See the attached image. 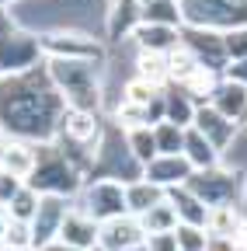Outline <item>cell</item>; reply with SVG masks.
<instances>
[{"label": "cell", "mask_w": 247, "mask_h": 251, "mask_svg": "<svg viewBox=\"0 0 247 251\" xmlns=\"http://www.w3.org/2000/svg\"><path fill=\"white\" fill-rule=\"evenodd\" d=\"M98 230H101L98 220H90L84 209L70 206V213L63 220V227H59L56 241H63L67 248H77V251H94L98 248Z\"/></svg>", "instance_id": "16"}, {"label": "cell", "mask_w": 247, "mask_h": 251, "mask_svg": "<svg viewBox=\"0 0 247 251\" xmlns=\"http://www.w3.org/2000/svg\"><path fill=\"white\" fill-rule=\"evenodd\" d=\"M184 161L192 164V171H209V168H216V164H223V153L216 150L199 129H188L184 133Z\"/></svg>", "instance_id": "21"}, {"label": "cell", "mask_w": 247, "mask_h": 251, "mask_svg": "<svg viewBox=\"0 0 247 251\" xmlns=\"http://www.w3.org/2000/svg\"><path fill=\"white\" fill-rule=\"evenodd\" d=\"M4 251H18V248H35V237H32V224H21V220H11L7 216V227H4V237H0Z\"/></svg>", "instance_id": "32"}, {"label": "cell", "mask_w": 247, "mask_h": 251, "mask_svg": "<svg viewBox=\"0 0 247 251\" xmlns=\"http://www.w3.org/2000/svg\"><path fill=\"white\" fill-rule=\"evenodd\" d=\"M195 108H199V101L184 87H174V84L164 87V122H174V126H181V129H192Z\"/></svg>", "instance_id": "20"}, {"label": "cell", "mask_w": 247, "mask_h": 251, "mask_svg": "<svg viewBox=\"0 0 247 251\" xmlns=\"http://www.w3.org/2000/svg\"><path fill=\"white\" fill-rule=\"evenodd\" d=\"M184 133H188V129H181V126H174V122H160V126H153L157 157H160V153H167V157L181 153V150H184Z\"/></svg>", "instance_id": "31"}, {"label": "cell", "mask_w": 247, "mask_h": 251, "mask_svg": "<svg viewBox=\"0 0 247 251\" xmlns=\"http://www.w3.org/2000/svg\"><path fill=\"white\" fill-rule=\"evenodd\" d=\"M143 21L146 25H164V28H184L178 0H157V4L143 7Z\"/></svg>", "instance_id": "28"}, {"label": "cell", "mask_w": 247, "mask_h": 251, "mask_svg": "<svg viewBox=\"0 0 247 251\" xmlns=\"http://www.w3.org/2000/svg\"><path fill=\"white\" fill-rule=\"evenodd\" d=\"M167 202H171V206H174V213H178V227H199V230H205L209 206L192 192L188 185L171 188V192H167Z\"/></svg>", "instance_id": "18"}, {"label": "cell", "mask_w": 247, "mask_h": 251, "mask_svg": "<svg viewBox=\"0 0 247 251\" xmlns=\"http://www.w3.org/2000/svg\"><path fill=\"white\" fill-rule=\"evenodd\" d=\"M205 105H212L220 115H226L230 122H244L247 119V87L244 84H237V80H230V77H223L220 84H216V91H212V98L205 101Z\"/></svg>", "instance_id": "17"}, {"label": "cell", "mask_w": 247, "mask_h": 251, "mask_svg": "<svg viewBox=\"0 0 247 251\" xmlns=\"http://www.w3.org/2000/svg\"><path fill=\"white\" fill-rule=\"evenodd\" d=\"M39 251H77V248H67L63 241H52V244H45V248H39Z\"/></svg>", "instance_id": "39"}, {"label": "cell", "mask_w": 247, "mask_h": 251, "mask_svg": "<svg viewBox=\"0 0 247 251\" xmlns=\"http://www.w3.org/2000/svg\"><path fill=\"white\" fill-rule=\"evenodd\" d=\"M192 129H199L220 153H226L230 150V143L237 140V133H240V126L237 122H230L226 115H220L212 105H199L195 108V122H192Z\"/></svg>", "instance_id": "14"}, {"label": "cell", "mask_w": 247, "mask_h": 251, "mask_svg": "<svg viewBox=\"0 0 247 251\" xmlns=\"http://www.w3.org/2000/svg\"><path fill=\"white\" fill-rule=\"evenodd\" d=\"M42 56L45 59H87V63H105V42L94 39L90 31L73 25H56L39 31Z\"/></svg>", "instance_id": "5"}, {"label": "cell", "mask_w": 247, "mask_h": 251, "mask_svg": "<svg viewBox=\"0 0 247 251\" xmlns=\"http://www.w3.org/2000/svg\"><path fill=\"white\" fill-rule=\"evenodd\" d=\"M139 220V227H143V234L150 237V234H171V230H178V213H174V206L164 199V202H157L153 209H146L143 216H136Z\"/></svg>", "instance_id": "26"}, {"label": "cell", "mask_w": 247, "mask_h": 251, "mask_svg": "<svg viewBox=\"0 0 247 251\" xmlns=\"http://www.w3.org/2000/svg\"><path fill=\"white\" fill-rule=\"evenodd\" d=\"M0 7H4V0H0Z\"/></svg>", "instance_id": "43"}, {"label": "cell", "mask_w": 247, "mask_h": 251, "mask_svg": "<svg viewBox=\"0 0 247 251\" xmlns=\"http://www.w3.org/2000/svg\"><path fill=\"white\" fill-rule=\"evenodd\" d=\"M94 251H101V248H94Z\"/></svg>", "instance_id": "44"}, {"label": "cell", "mask_w": 247, "mask_h": 251, "mask_svg": "<svg viewBox=\"0 0 247 251\" xmlns=\"http://www.w3.org/2000/svg\"><path fill=\"white\" fill-rule=\"evenodd\" d=\"M136 4H139V7H150V4H157V0H136Z\"/></svg>", "instance_id": "40"}, {"label": "cell", "mask_w": 247, "mask_h": 251, "mask_svg": "<svg viewBox=\"0 0 247 251\" xmlns=\"http://www.w3.org/2000/svg\"><path fill=\"white\" fill-rule=\"evenodd\" d=\"M181 42L195 52V59L202 63V67L226 74V67H230L226 35H220V31H209V28H188V25H184V28H181Z\"/></svg>", "instance_id": "9"}, {"label": "cell", "mask_w": 247, "mask_h": 251, "mask_svg": "<svg viewBox=\"0 0 247 251\" xmlns=\"http://www.w3.org/2000/svg\"><path fill=\"white\" fill-rule=\"evenodd\" d=\"M164 199H167V192H164L160 185L146 181V178L126 185V206H129V216H143L146 209H153V206L164 202Z\"/></svg>", "instance_id": "22"}, {"label": "cell", "mask_w": 247, "mask_h": 251, "mask_svg": "<svg viewBox=\"0 0 247 251\" xmlns=\"http://www.w3.org/2000/svg\"><path fill=\"white\" fill-rule=\"evenodd\" d=\"M205 251H240V248H237L233 241H226V237H209Z\"/></svg>", "instance_id": "38"}, {"label": "cell", "mask_w": 247, "mask_h": 251, "mask_svg": "<svg viewBox=\"0 0 247 251\" xmlns=\"http://www.w3.org/2000/svg\"><path fill=\"white\" fill-rule=\"evenodd\" d=\"M133 42H136L139 52L167 56L171 49L181 46V28H164V25H146V21H139V28L133 31Z\"/></svg>", "instance_id": "19"}, {"label": "cell", "mask_w": 247, "mask_h": 251, "mask_svg": "<svg viewBox=\"0 0 247 251\" xmlns=\"http://www.w3.org/2000/svg\"><path fill=\"white\" fill-rule=\"evenodd\" d=\"M188 188L212 209V206H237V199L244 196V171H233V168H223L216 164L209 171H195Z\"/></svg>", "instance_id": "6"}, {"label": "cell", "mask_w": 247, "mask_h": 251, "mask_svg": "<svg viewBox=\"0 0 247 251\" xmlns=\"http://www.w3.org/2000/svg\"><path fill=\"white\" fill-rule=\"evenodd\" d=\"M63 112L67 101L49 80L45 59L28 74L0 77V133L4 136L28 143H52Z\"/></svg>", "instance_id": "1"}, {"label": "cell", "mask_w": 247, "mask_h": 251, "mask_svg": "<svg viewBox=\"0 0 247 251\" xmlns=\"http://www.w3.org/2000/svg\"><path fill=\"white\" fill-rule=\"evenodd\" d=\"M133 67H136V77H143L146 84L153 87H171V74H167V56H157V52H139L136 49V59H133Z\"/></svg>", "instance_id": "24"}, {"label": "cell", "mask_w": 247, "mask_h": 251, "mask_svg": "<svg viewBox=\"0 0 247 251\" xmlns=\"http://www.w3.org/2000/svg\"><path fill=\"white\" fill-rule=\"evenodd\" d=\"M126 143H129V153L146 168L153 157H157V140H153V129L150 126H139V129H129L126 133Z\"/></svg>", "instance_id": "30"}, {"label": "cell", "mask_w": 247, "mask_h": 251, "mask_svg": "<svg viewBox=\"0 0 247 251\" xmlns=\"http://www.w3.org/2000/svg\"><path fill=\"white\" fill-rule=\"evenodd\" d=\"M143 251H181L178 230H171V234H150L146 244H143Z\"/></svg>", "instance_id": "35"}, {"label": "cell", "mask_w": 247, "mask_h": 251, "mask_svg": "<svg viewBox=\"0 0 247 251\" xmlns=\"http://www.w3.org/2000/svg\"><path fill=\"white\" fill-rule=\"evenodd\" d=\"M28 188H35L39 196H59V199H77L80 188H84V175L59 153L52 143H42L39 147V168L35 175L24 181Z\"/></svg>", "instance_id": "3"}, {"label": "cell", "mask_w": 247, "mask_h": 251, "mask_svg": "<svg viewBox=\"0 0 247 251\" xmlns=\"http://www.w3.org/2000/svg\"><path fill=\"white\" fill-rule=\"evenodd\" d=\"M49 80L63 94L67 108L80 112H101L105 105V80H101V63L87 59H45Z\"/></svg>", "instance_id": "2"}, {"label": "cell", "mask_w": 247, "mask_h": 251, "mask_svg": "<svg viewBox=\"0 0 247 251\" xmlns=\"http://www.w3.org/2000/svg\"><path fill=\"white\" fill-rule=\"evenodd\" d=\"M70 199H59V196H42L39 202V213L32 220V237H35V248H45L59 237V227H63V220L70 213Z\"/></svg>", "instance_id": "12"}, {"label": "cell", "mask_w": 247, "mask_h": 251, "mask_svg": "<svg viewBox=\"0 0 247 251\" xmlns=\"http://www.w3.org/2000/svg\"><path fill=\"white\" fill-rule=\"evenodd\" d=\"M226 56H230V63H240V59H247V28L226 31Z\"/></svg>", "instance_id": "34"}, {"label": "cell", "mask_w": 247, "mask_h": 251, "mask_svg": "<svg viewBox=\"0 0 247 251\" xmlns=\"http://www.w3.org/2000/svg\"><path fill=\"white\" fill-rule=\"evenodd\" d=\"M223 77H230V80H237V84H244V87H247V59H240V63H230Z\"/></svg>", "instance_id": "37"}, {"label": "cell", "mask_w": 247, "mask_h": 251, "mask_svg": "<svg viewBox=\"0 0 247 251\" xmlns=\"http://www.w3.org/2000/svg\"><path fill=\"white\" fill-rule=\"evenodd\" d=\"M178 244H181V251H205L209 234L199 227H178Z\"/></svg>", "instance_id": "33"}, {"label": "cell", "mask_w": 247, "mask_h": 251, "mask_svg": "<svg viewBox=\"0 0 247 251\" xmlns=\"http://www.w3.org/2000/svg\"><path fill=\"white\" fill-rule=\"evenodd\" d=\"M143 21V7L136 0H108L105 11V42H126Z\"/></svg>", "instance_id": "15"}, {"label": "cell", "mask_w": 247, "mask_h": 251, "mask_svg": "<svg viewBox=\"0 0 247 251\" xmlns=\"http://www.w3.org/2000/svg\"><path fill=\"white\" fill-rule=\"evenodd\" d=\"M192 164L184 161V153H174V157H167V153H160V157H153V161L143 168V178L146 181H153V185H160L164 192H171V188H181V185H188L192 181Z\"/></svg>", "instance_id": "13"}, {"label": "cell", "mask_w": 247, "mask_h": 251, "mask_svg": "<svg viewBox=\"0 0 247 251\" xmlns=\"http://www.w3.org/2000/svg\"><path fill=\"white\" fill-rule=\"evenodd\" d=\"M42 42H39V31H24L18 28L14 35L0 39V70L4 77H18V74H28L42 63Z\"/></svg>", "instance_id": "8"}, {"label": "cell", "mask_w": 247, "mask_h": 251, "mask_svg": "<svg viewBox=\"0 0 247 251\" xmlns=\"http://www.w3.org/2000/svg\"><path fill=\"white\" fill-rule=\"evenodd\" d=\"M178 7L188 28H209L220 35L247 28V0H178Z\"/></svg>", "instance_id": "4"}, {"label": "cell", "mask_w": 247, "mask_h": 251, "mask_svg": "<svg viewBox=\"0 0 247 251\" xmlns=\"http://www.w3.org/2000/svg\"><path fill=\"white\" fill-rule=\"evenodd\" d=\"M202 67V63L195 59V52L188 49V46H178V49H171L167 52V74H171V84L174 87H184V84H188L192 80V74Z\"/></svg>", "instance_id": "25"}, {"label": "cell", "mask_w": 247, "mask_h": 251, "mask_svg": "<svg viewBox=\"0 0 247 251\" xmlns=\"http://www.w3.org/2000/svg\"><path fill=\"white\" fill-rule=\"evenodd\" d=\"M77 209H84L90 220H115V216H126L129 206H126V185L118 181H84L80 196L73 199Z\"/></svg>", "instance_id": "7"}, {"label": "cell", "mask_w": 247, "mask_h": 251, "mask_svg": "<svg viewBox=\"0 0 247 251\" xmlns=\"http://www.w3.org/2000/svg\"><path fill=\"white\" fill-rule=\"evenodd\" d=\"M240 224H244L240 206H212V209H209V220H205V234H209V237H226V241H233V234L240 230Z\"/></svg>", "instance_id": "23"}, {"label": "cell", "mask_w": 247, "mask_h": 251, "mask_svg": "<svg viewBox=\"0 0 247 251\" xmlns=\"http://www.w3.org/2000/svg\"><path fill=\"white\" fill-rule=\"evenodd\" d=\"M39 147L42 143H28V140H14L4 136L0 140V171L14 175L18 181H28L39 168Z\"/></svg>", "instance_id": "11"}, {"label": "cell", "mask_w": 247, "mask_h": 251, "mask_svg": "<svg viewBox=\"0 0 247 251\" xmlns=\"http://www.w3.org/2000/svg\"><path fill=\"white\" fill-rule=\"evenodd\" d=\"M24 188V181H18L14 175H7V171H0V206H7L18 192Z\"/></svg>", "instance_id": "36"}, {"label": "cell", "mask_w": 247, "mask_h": 251, "mask_svg": "<svg viewBox=\"0 0 247 251\" xmlns=\"http://www.w3.org/2000/svg\"><path fill=\"white\" fill-rule=\"evenodd\" d=\"M11 4H18V0H4V7H11Z\"/></svg>", "instance_id": "41"}, {"label": "cell", "mask_w": 247, "mask_h": 251, "mask_svg": "<svg viewBox=\"0 0 247 251\" xmlns=\"http://www.w3.org/2000/svg\"><path fill=\"white\" fill-rule=\"evenodd\" d=\"M160 98V87H153V84H146L143 77H129L126 84H122V101L126 105H136V108H150L153 101Z\"/></svg>", "instance_id": "27"}, {"label": "cell", "mask_w": 247, "mask_h": 251, "mask_svg": "<svg viewBox=\"0 0 247 251\" xmlns=\"http://www.w3.org/2000/svg\"><path fill=\"white\" fill-rule=\"evenodd\" d=\"M146 244V234L139 227L136 216H115V220H105L101 230H98V248L101 251H139Z\"/></svg>", "instance_id": "10"}, {"label": "cell", "mask_w": 247, "mask_h": 251, "mask_svg": "<svg viewBox=\"0 0 247 251\" xmlns=\"http://www.w3.org/2000/svg\"><path fill=\"white\" fill-rule=\"evenodd\" d=\"M18 251H39V248H18Z\"/></svg>", "instance_id": "42"}, {"label": "cell", "mask_w": 247, "mask_h": 251, "mask_svg": "<svg viewBox=\"0 0 247 251\" xmlns=\"http://www.w3.org/2000/svg\"><path fill=\"white\" fill-rule=\"evenodd\" d=\"M39 202H42V196L35 192V188H21V192L4 206V213L11 216V220H21V224H32V220H35V213H39Z\"/></svg>", "instance_id": "29"}]
</instances>
